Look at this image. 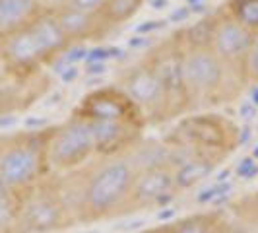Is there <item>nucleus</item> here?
Instances as JSON below:
<instances>
[{
  "label": "nucleus",
  "instance_id": "nucleus-1",
  "mask_svg": "<svg viewBox=\"0 0 258 233\" xmlns=\"http://www.w3.org/2000/svg\"><path fill=\"white\" fill-rule=\"evenodd\" d=\"M136 171L126 154L93 157L80 169L58 173L60 191L76 225L122 218Z\"/></svg>",
  "mask_w": 258,
  "mask_h": 233
},
{
  "label": "nucleus",
  "instance_id": "nucleus-2",
  "mask_svg": "<svg viewBox=\"0 0 258 233\" xmlns=\"http://www.w3.org/2000/svg\"><path fill=\"white\" fill-rule=\"evenodd\" d=\"M70 47L54 16L41 12L26 26L0 35V65L12 76L33 78Z\"/></svg>",
  "mask_w": 258,
  "mask_h": 233
},
{
  "label": "nucleus",
  "instance_id": "nucleus-3",
  "mask_svg": "<svg viewBox=\"0 0 258 233\" xmlns=\"http://www.w3.org/2000/svg\"><path fill=\"white\" fill-rule=\"evenodd\" d=\"M51 127L27 129L0 136V181L16 196L26 194L47 175Z\"/></svg>",
  "mask_w": 258,
  "mask_h": 233
},
{
  "label": "nucleus",
  "instance_id": "nucleus-4",
  "mask_svg": "<svg viewBox=\"0 0 258 233\" xmlns=\"http://www.w3.org/2000/svg\"><path fill=\"white\" fill-rule=\"evenodd\" d=\"M184 84L190 113L210 111L241 97L246 82L235 76L212 49H184Z\"/></svg>",
  "mask_w": 258,
  "mask_h": 233
},
{
  "label": "nucleus",
  "instance_id": "nucleus-5",
  "mask_svg": "<svg viewBox=\"0 0 258 233\" xmlns=\"http://www.w3.org/2000/svg\"><path fill=\"white\" fill-rule=\"evenodd\" d=\"M163 140L171 146L214 155L225 161L241 146L243 132L229 116L216 111H198L181 116Z\"/></svg>",
  "mask_w": 258,
  "mask_h": 233
},
{
  "label": "nucleus",
  "instance_id": "nucleus-6",
  "mask_svg": "<svg viewBox=\"0 0 258 233\" xmlns=\"http://www.w3.org/2000/svg\"><path fill=\"white\" fill-rule=\"evenodd\" d=\"M18 198V233H58L76 225L60 191L58 173L47 175Z\"/></svg>",
  "mask_w": 258,
  "mask_h": 233
},
{
  "label": "nucleus",
  "instance_id": "nucleus-7",
  "mask_svg": "<svg viewBox=\"0 0 258 233\" xmlns=\"http://www.w3.org/2000/svg\"><path fill=\"white\" fill-rule=\"evenodd\" d=\"M144 59L152 65L155 76L165 97L167 123L181 119L190 113L186 84H184V47L179 33L163 39L144 54Z\"/></svg>",
  "mask_w": 258,
  "mask_h": 233
},
{
  "label": "nucleus",
  "instance_id": "nucleus-8",
  "mask_svg": "<svg viewBox=\"0 0 258 233\" xmlns=\"http://www.w3.org/2000/svg\"><path fill=\"white\" fill-rule=\"evenodd\" d=\"M95 157V144L90 123L76 113L52 125L49 140V165L52 173H68L80 169Z\"/></svg>",
  "mask_w": 258,
  "mask_h": 233
},
{
  "label": "nucleus",
  "instance_id": "nucleus-9",
  "mask_svg": "<svg viewBox=\"0 0 258 233\" xmlns=\"http://www.w3.org/2000/svg\"><path fill=\"white\" fill-rule=\"evenodd\" d=\"M116 86L128 95L138 109L144 113L148 127L150 125H161L167 123V111H165V97L159 86V80L155 76L152 65L140 59L134 65L126 66L118 78Z\"/></svg>",
  "mask_w": 258,
  "mask_h": 233
},
{
  "label": "nucleus",
  "instance_id": "nucleus-10",
  "mask_svg": "<svg viewBox=\"0 0 258 233\" xmlns=\"http://www.w3.org/2000/svg\"><path fill=\"white\" fill-rule=\"evenodd\" d=\"M179 194L181 193L175 185V175H173L171 165L138 171L132 183V189H130L128 200L124 204L122 218L144 212V210L167 208Z\"/></svg>",
  "mask_w": 258,
  "mask_h": 233
},
{
  "label": "nucleus",
  "instance_id": "nucleus-11",
  "mask_svg": "<svg viewBox=\"0 0 258 233\" xmlns=\"http://www.w3.org/2000/svg\"><path fill=\"white\" fill-rule=\"evenodd\" d=\"M78 116L95 123V121H124V123H136L148 129V121L138 105L130 99L124 91L116 84L103 86L97 90L88 91L80 103L74 107Z\"/></svg>",
  "mask_w": 258,
  "mask_h": 233
},
{
  "label": "nucleus",
  "instance_id": "nucleus-12",
  "mask_svg": "<svg viewBox=\"0 0 258 233\" xmlns=\"http://www.w3.org/2000/svg\"><path fill=\"white\" fill-rule=\"evenodd\" d=\"M258 35L231 20L223 10L216 12V27L210 49L235 76L246 82V61ZM248 84V82H246Z\"/></svg>",
  "mask_w": 258,
  "mask_h": 233
},
{
  "label": "nucleus",
  "instance_id": "nucleus-13",
  "mask_svg": "<svg viewBox=\"0 0 258 233\" xmlns=\"http://www.w3.org/2000/svg\"><path fill=\"white\" fill-rule=\"evenodd\" d=\"M90 123V121H88ZM95 144V157H113L128 154L144 138L146 127L124 121H95L90 123Z\"/></svg>",
  "mask_w": 258,
  "mask_h": 233
},
{
  "label": "nucleus",
  "instance_id": "nucleus-14",
  "mask_svg": "<svg viewBox=\"0 0 258 233\" xmlns=\"http://www.w3.org/2000/svg\"><path fill=\"white\" fill-rule=\"evenodd\" d=\"M171 146V144H169ZM221 161L220 157L208 154H198V152H190L179 146H173V175H175V185L179 189V193L190 191L196 185L206 181L208 177L214 175V171L220 167Z\"/></svg>",
  "mask_w": 258,
  "mask_h": 233
},
{
  "label": "nucleus",
  "instance_id": "nucleus-15",
  "mask_svg": "<svg viewBox=\"0 0 258 233\" xmlns=\"http://www.w3.org/2000/svg\"><path fill=\"white\" fill-rule=\"evenodd\" d=\"M52 16L72 47L80 43H88V41H101L113 31L99 12L58 10Z\"/></svg>",
  "mask_w": 258,
  "mask_h": 233
},
{
  "label": "nucleus",
  "instance_id": "nucleus-16",
  "mask_svg": "<svg viewBox=\"0 0 258 233\" xmlns=\"http://www.w3.org/2000/svg\"><path fill=\"white\" fill-rule=\"evenodd\" d=\"M126 157H128V161L132 163L136 173L144 171V169L171 165L173 146H169L163 138H146L144 136L142 140L126 154Z\"/></svg>",
  "mask_w": 258,
  "mask_h": 233
},
{
  "label": "nucleus",
  "instance_id": "nucleus-17",
  "mask_svg": "<svg viewBox=\"0 0 258 233\" xmlns=\"http://www.w3.org/2000/svg\"><path fill=\"white\" fill-rule=\"evenodd\" d=\"M33 78L12 76L6 70L0 72V116H6L10 115V113H16V111H22L24 107H27V105L31 103L27 99L37 97V93H29V90L22 88V86H26V82L33 80Z\"/></svg>",
  "mask_w": 258,
  "mask_h": 233
},
{
  "label": "nucleus",
  "instance_id": "nucleus-18",
  "mask_svg": "<svg viewBox=\"0 0 258 233\" xmlns=\"http://www.w3.org/2000/svg\"><path fill=\"white\" fill-rule=\"evenodd\" d=\"M41 12L37 0H0V35L26 26Z\"/></svg>",
  "mask_w": 258,
  "mask_h": 233
},
{
  "label": "nucleus",
  "instance_id": "nucleus-19",
  "mask_svg": "<svg viewBox=\"0 0 258 233\" xmlns=\"http://www.w3.org/2000/svg\"><path fill=\"white\" fill-rule=\"evenodd\" d=\"M223 214H225V208H214L206 212H196L182 218H175L163 225L167 233H210Z\"/></svg>",
  "mask_w": 258,
  "mask_h": 233
},
{
  "label": "nucleus",
  "instance_id": "nucleus-20",
  "mask_svg": "<svg viewBox=\"0 0 258 233\" xmlns=\"http://www.w3.org/2000/svg\"><path fill=\"white\" fill-rule=\"evenodd\" d=\"M146 0H105L101 6V18L107 22V26L115 29L118 26L128 24L136 14L142 10Z\"/></svg>",
  "mask_w": 258,
  "mask_h": 233
},
{
  "label": "nucleus",
  "instance_id": "nucleus-21",
  "mask_svg": "<svg viewBox=\"0 0 258 233\" xmlns=\"http://www.w3.org/2000/svg\"><path fill=\"white\" fill-rule=\"evenodd\" d=\"M221 10L237 24L258 35V0H227Z\"/></svg>",
  "mask_w": 258,
  "mask_h": 233
},
{
  "label": "nucleus",
  "instance_id": "nucleus-22",
  "mask_svg": "<svg viewBox=\"0 0 258 233\" xmlns=\"http://www.w3.org/2000/svg\"><path fill=\"white\" fill-rule=\"evenodd\" d=\"M20 198L10 191L0 193V233H18Z\"/></svg>",
  "mask_w": 258,
  "mask_h": 233
},
{
  "label": "nucleus",
  "instance_id": "nucleus-23",
  "mask_svg": "<svg viewBox=\"0 0 258 233\" xmlns=\"http://www.w3.org/2000/svg\"><path fill=\"white\" fill-rule=\"evenodd\" d=\"M246 82L258 86V37L250 49L248 61H246Z\"/></svg>",
  "mask_w": 258,
  "mask_h": 233
},
{
  "label": "nucleus",
  "instance_id": "nucleus-24",
  "mask_svg": "<svg viewBox=\"0 0 258 233\" xmlns=\"http://www.w3.org/2000/svg\"><path fill=\"white\" fill-rule=\"evenodd\" d=\"M105 0H68L64 10H80V12H99Z\"/></svg>",
  "mask_w": 258,
  "mask_h": 233
},
{
  "label": "nucleus",
  "instance_id": "nucleus-25",
  "mask_svg": "<svg viewBox=\"0 0 258 233\" xmlns=\"http://www.w3.org/2000/svg\"><path fill=\"white\" fill-rule=\"evenodd\" d=\"M237 173H239V177H243V179H250V177H254L258 173V163L254 159H250V157L241 159V163H239V167H237Z\"/></svg>",
  "mask_w": 258,
  "mask_h": 233
},
{
  "label": "nucleus",
  "instance_id": "nucleus-26",
  "mask_svg": "<svg viewBox=\"0 0 258 233\" xmlns=\"http://www.w3.org/2000/svg\"><path fill=\"white\" fill-rule=\"evenodd\" d=\"M37 2H39V6H41V10L49 14L64 10L66 6H68V0H37Z\"/></svg>",
  "mask_w": 258,
  "mask_h": 233
},
{
  "label": "nucleus",
  "instance_id": "nucleus-27",
  "mask_svg": "<svg viewBox=\"0 0 258 233\" xmlns=\"http://www.w3.org/2000/svg\"><path fill=\"white\" fill-rule=\"evenodd\" d=\"M229 214V212H227ZM225 233H248V229L245 227V223L241 220H237L235 216L229 214V220H227V231Z\"/></svg>",
  "mask_w": 258,
  "mask_h": 233
},
{
  "label": "nucleus",
  "instance_id": "nucleus-28",
  "mask_svg": "<svg viewBox=\"0 0 258 233\" xmlns=\"http://www.w3.org/2000/svg\"><path fill=\"white\" fill-rule=\"evenodd\" d=\"M227 220H229V214H227V210H225V214L221 216V220L214 225V229L210 233H225L227 231Z\"/></svg>",
  "mask_w": 258,
  "mask_h": 233
},
{
  "label": "nucleus",
  "instance_id": "nucleus-29",
  "mask_svg": "<svg viewBox=\"0 0 258 233\" xmlns=\"http://www.w3.org/2000/svg\"><path fill=\"white\" fill-rule=\"evenodd\" d=\"M140 233H167L165 231V225L163 223H159V225H155V227H148V229H144Z\"/></svg>",
  "mask_w": 258,
  "mask_h": 233
},
{
  "label": "nucleus",
  "instance_id": "nucleus-30",
  "mask_svg": "<svg viewBox=\"0 0 258 233\" xmlns=\"http://www.w3.org/2000/svg\"><path fill=\"white\" fill-rule=\"evenodd\" d=\"M254 196H256V200H258V193H254Z\"/></svg>",
  "mask_w": 258,
  "mask_h": 233
}]
</instances>
